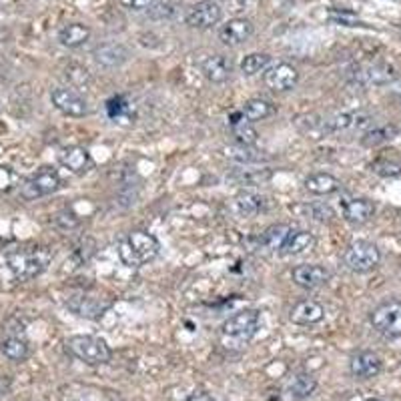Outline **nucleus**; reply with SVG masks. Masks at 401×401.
<instances>
[{
	"label": "nucleus",
	"mask_w": 401,
	"mask_h": 401,
	"mask_svg": "<svg viewBox=\"0 0 401 401\" xmlns=\"http://www.w3.org/2000/svg\"><path fill=\"white\" fill-rule=\"evenodd\" d=\"M325 317V309L323 305L317 301H299L291 309L289 313V319L293 321L295 325H315Z\"/></svg>",
	"instance_id": "obj_19"
},
{
	"label": "nucleus",
	"mask_w": 401,
	"mask_h": 401,
	"mask_svg": "<svg viewBox=\"0 0 401 401\" xmlns=\"http://www.w3.org/2000/svg\"><path fill=\"white\" fill-rule=\"evenodd\" d=\"M159 2L160 0H127V6L128 10H133V13H137V15L146 16Z\"/></svg>",
	"instance_id": "obj_38"
},
{
	"label": "nucleus",
	"mask_w": 401,
	"mask_h": 401,
	"mask_svg": "<svg viewBox=\"0 0 401 401\" xmlns=\"http://www.w3.org/2000/svg\"><path fill=\"white\" fill-rule=\"evenodd\" d=\"M68 309H73L79 317H86V319H100L105 315V311L109 309V303H103L100 299L91 297V295H77L70 297L68 301Z\"/></svg>",
	"instance_id": "obj_17"
},
{
	"label": "nucleus",
	"mask_w": 401,
	"mask_h": 401,
	"mask_svg": "<svg viewBox=\"0 0 401 401\" xmlns=\"http://www.w3.org/2000/svg\"><path fill=\"white\" fill-rule=\"evenodd\" d=\"M398 73L393 70V66L384 63L365 64V66H357L351 73V82L361 84V86H371V84H387L391 80H395Z\"/></svg>",
	"instance_id": "obj_12"
},
{
	"label": "nucleus",
	"mask_w": 401,
	"mask_h": 401,
	"mask_svg": "<svg viewBox=\"0 0 401 401\" xmlns=\"http://www.w3.org/2000/svg\"><path fill=\"white\" fill-rule=\"evenodd\" d=\"M369 319L377 333L387 339H398L401 337V301H387L375 307Z\"/></svg>",
	"instance_id": "obj_6"
},
{
	"label": "nucleus",
	"mask_w": 401,
	"mask_h": 401,
	"mask_svg": "<svg viewBox=\"0 0 401 401\" xmlns=\"http://www.w3.org/2000/svg\"><path fill=\"white\" fill-rule=\"evenodd\" d=\"M329 271L323 265H297L291 271V279L297 287L301 289H317L323 287L329 281Z\"/></svg>",
	"instance_id": "obj_13"
},
{
	"label": "nucleus",
	"mask_w": 401,
	"mask_h": 401,
	"mask_svg": "<svg viewBox=\"0 0 401 401\" xmlns=\"http://www.w3.org/2000/svg\"><path fill=\"white\" fill-rule=\"evenodd\" d=\"M395 135H398V127H393V125H381V127L369 128L368 133L361 137V144H365V146H379V144L391 141Z\"/></svg>",
	"instance_id": "obj_32"
},
{
	"label": "nucleus",
	"mask_w": 401,
	"mask_h": 401,
	"mask_svg": "<svg viewBox=\"0 0 401 401\" xmlns=\"http://www.w3.org/2000/svg\"><path fill=\"white\" fill-rule=\"evenodd\" d=\"M66 351L75 359H79L86 365H105L112 357L111 347L105 339L93 335H73L66 339Z\"/></svg>",
	"instance_id": "obj_4"
},
{
	"label": "nucleus",
	"mask_w": 401,
	"mask_h": 401,
	"mask_svg": "<svg viewBox=\"0 0 401 401\" xmlns=\"http://www.w3.org/2000/svg\"><path fill=\"white\" fill-rule=\"evenodd\" d=\"M225 157L237 165H259L265 162L267 157L257 151L253 146H245V144H235V146H227L225 149Z\"/></svg>",
	"instance_id": "obj_26"
},
{
	"label": "nucleus",
	"mask_w": 401,
	"mask_h": 401,
	"mask_svg": "<svg viewBox=\"0 0 401 401\" xmlns=\"http://www.w3.org/2000/svg\"><path fill=\"white\" fill-rule=\"evenodd\" d=\"M59 159L63 162V167H66L68 171L82 175L86 173L91 167H93V159H91V153L82 146H66L61 151Z\"/></svg>",
	"instance_id": "obj_18"
},
{
	"label": "nucleus",
	"mask_w": 401,
	"mask_h": 401,
	"mask_svg": "<svg viewBox=\"0 0 401 401\" xmlns=\"http://www.w3.org/2000/svg\"><path fill=\"white\" fill-rule=\"evenodd\" d=\"M223 20V8L213 0H199L185 13V22L197 31H209Z\"/></svg>",
	"instance_id": "obj_7"
},
{
	"label": "nucleus",
	"mask_w": 401,
	"mask_h": 401,
	"mask_svg": "<svg viewBox=\"0 0 401 401\" xmlns=\"http://www.w3.org/2000/svg\"><path fill=\"white\" fill-rule=\"evenodd\" d=\"M50 263V251L47 247H22L6 255V265L15 277L27 281L45 271Z\"/></svg>",
	"instance_id": "obj_2"
},
{
	"label": "nucleus",
	"mask_w": 401,
	"mask_h": 401,
	"mask_svg": "<svg viewBox=\"0 0 401 401\" xmlns=\"http://www.w3.org/2000/svg\"><path fill=\"white\" fill-rule=\"evenodd\" d=\"M255 27L249 18H229L225 24L219 27V40L225 47H241L247 40H251Z\"/></svg>",
	"instance_id": "obj_10"
},
{
	"label": "nucleus",
	"mask_w": 401,
	"mask_h": 401,
	"mask_svg": "<svg viewBox=\"0 0 401 401\" xmlns=\"http://www.w3.org/2000/svg\"><path fill=\"white\" fill-rule=\"evenodd\" d=\"M0 351L2 355L6 357V359H10V361H24L27 357H29V343L24 341V339H20V337H8V339H4L2 341V345H0Z\"/></svg>",
	"instance_id": "obj_30"
},
{
	"label": "nucleus",
	"mask_w": 401,
	"mask_h": 401,
	"mask_svg": "<svg viewBox=\"0 0 401 401\" xmlns=\"http://www.w3.org/2000/svg\"><path fill=\"white\" fill-rule=\"evenodd\" d=\"M343 217L353 225L368 223L375 213V205L369 199H347L343 201Z\"/></svg>",
	"instance_id": "obj_20"
},
{
	"label": "nucleus",
	"mask_w": 401,
	"mask_h": 401,
	"mask_svg": "<svg viewBox=\"0 0 401 401\" xmlns=\"http://www.w3.org/2000/svg\"><path fill=\"white\" fill-rule=\"evenodd\" d=\"M199 66H201L203 77L213 84H223L233 73V63L223 54H211L207 59H203Z\"/></svg>",
	"instance_id": "obj_16"
},
{
	"label": "nucleus",
	"mask_w": 401,
	"mask_h": 401,
	"mask_svg": "<svg viewBox=\"0 0 401 401\" xmlns=\"http://www.w3.org/2000/svg\"><path fill=\"white\" fill-rule=\"evenodd\" d=\"M303 187L305 191L313 192V195H333L341 189V181L329 173H313V175L305 176Z\"/></svg>",
	"instance_id": "obj_24"
},
{
	"label": "nucleus",
	"mask_w": 401,
	"mask_h": 401,
	"mask_svg": "<svg viewBox=\"0 0 401 401\" xmlns=\"http://www.w3.org/2000/svg\"><path fill=\"white\" fill-rule=\"evenodd\" d=\"M261 329V315L255 309H243L235 313L233 317L225 321L221 327V337L227 343V347H243L251 343V339L259 333Z\"/></svg>",
	"instance_id": "obj_3"
},
{
	"label": "nucleus",
	"mask_w": 401,
	"mask_h": 401,
	"mask_svg": "<svg viewBox=\"0 0 401 401\" xmlns=\"http://www.w3.org/2000/svg\"><path fill=\"white\" fill-rule=\"evenodd\" d=\"M59 189H61V176H59V173L52 171V169H43V171H38L36 175H32L31 179H27L20 185V195L27 201H34V199L52 195Z\"/></svg>",
	"instance_id": "obj_8"
},
{
	"label": "nucleus",
	"mask_w": 401,
	"mask_h": 401,
	"mask_svg": "<svg viewBox=\"0 0 401 401\" xmlns=\"http://www.w3.org/2000/svg\"><path fill=\"white\" fill-rule=\"evenodd\" d=\"M317 245V239L313 237V233L305 231V229H291L285 245L281 247L283 255H301L305 251H311Z\"/></svg>",
	"instance_id": "obj_22"
},
{
	"label": "nucleus",
	"mask_w": 401,
	"mask_h": 401,
	"mask_svg": "<svg viewBox=\"0 0 401 401\" xmlns=\"http://www.w3.org/2000/svg\"><path fill=\"white\" fill-rule=\"evenodd\" d=\"M317 389V379L311 375V373H297L293 379H291V384H289V395L293 398V400L301 401L307 400L309 395H313V391Z\"/></svg>",
	"instance_id": "obj_27"
},
{
	"label": "nucleus",
	"mask_w": 401,
	"mask_h": 401,
	"mask_svg": "<svg viewBox=\"0 0 401 401\" xmlns=\"http://www.w3.org/2000/svg\"><path fill=\"white\" fill-rule=\"evenodd\" d=\"M231 179H235L239 185H251V187H255V185H263V183H267V181L271 179V171H267V169L239 171V173L231 175Z\"/></svg>",
	"instance_id": "obj_33"
},
{
	"label": "nucleus",
	"mask_w": 401,
	"mask_h": 401,
	"mask_svg": "<svg viewBox=\"0 0 401 401\" xmlns=\"http://www.w3.org/2000/svg\"><path fill=\"white\" fill-rule=\"evenodd\" d=\"M185 401H215V398L211 393H207V391H192Z\"/></svg>",
	"instance_id": "obj_40"
},
{
	"label": "nucleus",
	"mask_w": 401,
	"mask_h": 401,
	"mask_svg": "<svg viewBox=\"0 0 401 401\" xmlns=\"http://www.w3.org/2000/svg\"><path fill=\"white\" fill-rule=\"evenodd\" d=\"M231 133L237 144H245V146H253L259 139V133L251 127V123L247 119L243 121H231Z\"/></svg>",
	"instance_id": "obj_31"
},
{
	"label": "nucleus",
	"mask_w": 401,
	"mask_h": 401,
	"mask_svg": "<svg viewBox=\"0 0 401 401\" xmlns=\"http://www.w3.org/2000/svg\"><path fill=\"white\" fill-rule=\"evenodd\" d=\"M349 369L357 379H371L381 371V357L375 351H357L349 359Z\"/></svg>",
	"instance_id": "obj_15"
},
{
	"label": "nucleus",
	"mask_w": 401,
	"mask_h": 401,
	"mask_svg": "<svg viewBox=\"0 0 401 401\" xmlns=\"http://www.w3.org/2000/svg\"><path fill=\"white\" fill-rule=\"evenodd\" d=\"M91 38V29L82 22H68L59 31V43L64 48H80Z\"/></svg>",
	"instance_id": "obj_23"
},
{
	"label": "nucleus",
	"mask_w": 401,
	"mask_h": 401,
	"mask_svg": "<svg viewBox=\"0 0 401 401\" xmlns=\"http://www.w3.org/2000/svg\"><path fill=\"white\" fill-rule=\"evenodd\" d=\"M263 209H265V199L257 192L241 191L233 199V211L239 215L241 219H251V217L259 215Z\"/></svg>",
	"instance_id": "obj_21"
},
{
	"label": "nucleus",
	"mask_w": 401,
	"mask_h": 401,
	"mask_svg": "<svg viewBox=\"0 0 401 401\" xmlns=\"http://www.w3.org/2000/svg\"><path fill=\"white\" fill-rule=\"evenodd\" d=\"M56 223L61 225L63 229H73V227L79 225V219H77L75 213H68V219H64V213H61V215L56 217Z\"/></svg>",
	"instance_id": "obj_39"
},
{
	"label": "nucleus",
	"mask_w": 401,
	"mask_h": 401,
	"mask_svg": "<svg viewBox=\"0 0 401 401\" xmlns=\"http://www.w3.org/2000/svg\"><path fill=\"white\" fill-rule=\"evenodd\" d=\"M263 80H265L267 89H271L275 93H287L297 84L299 70L293 64L277 63L263 73Z\"/></svg>",
	"instance_id": "obj_9"
},
{
	"label": "nucleus",
	"mask_w": 401,
	"mask_h": 401,
	"mask_svg": "<svg viewBox=\"0 0 401 401\" xmlns=\"http://www.w3.org/2000/svg\"><path fill=\"white\" fill-rule=\"evenodd\" d=\"M305 213L309 215V219L319 221V223H329V221H333V217H335V211L329 207V205H325V203L307 205V207H305Z\"/></svg>",
	"instance_id": "obj_35"
},
{
	"label": "nucleus",
	"mask_w": 401,
	"mask_h": 401,
	"mask_svg": "<svg viewBox=\"0 0 401 401\" xmlns=\"http://www.w3.org/2000/svg\"><path fill=\"white\" fill-rule=\"evenodd\" d=\"M381 261V253L377 245L369 241H355L343 253V265L353 273L373 271Z\"/></svg>",
	"instance_id": "obj_5"
},
{
	"label": "nucleus",
	"mask_w": 401,
	"mask_h": 401,
	"mask_svg": "<svg viewBox=\"0 0 401 401\" xmlns=\"http://www.w3.org/2000/svg\"><path fill=\"white\" fill-rule=\"evenodd\" d=\"M277 112V107L267 98H249L243 107V116L249 123H257V121H265Z\"/></svg>",
	"instance_id": "obj_25"
},
{
	"label": "nucleus",
	"mask_w": 401,
	"mask_h": 401,
	"mask_svg": "<svg viewBox=\"0 0 401 401\" xmlns=\"http://www.w3.org/2000/svg\"><path fill=\"white\" fill-rule=\"evenodd\" d=\"M66 77H68V80H70L75 86H84V84L91 82L89 70L82 68V66H79V64H70V66L66 68Z\"/></svg>",
	"instance_id": "obj_37"
},
{
	"label": "nucleus",
	"mask_w": 401,
	"mask_h": 401,
	"mask_svg": "<svg viewBox=\"0 0 401 401\" xmlns=\"http://www.w3.org/2000/svg\"><path fill=\"white\" fill-rule=\"evenodd\" d=\"M289 233H291V227L285 223H277L267 227L261 235V245L269 251H281V247L285 245Z\"/></svg>",
	"instance_id": "obj_28"
},
{
	"label": "nucleus",
	"mask_w": 401,
	"mask_h": 401,
	"mask_svg": "<svg viewBox=\"0 0 401 401\" xmlns=\"http://www.w3.org/2000/svg\"><path fill=\"white\" fill-rule=\"evenodd\" d=\"M371 171L377 173L379 176H400L401 175V162L395 159H381L371 162Z\"/></svg>",
	"instance_id": "obj_34"
},
{
	"label": "nucleus",
	"mask_w": 401,
	"mask_h": 401,
	"mask_svg": "<svg viewBox=\"0 0 401 401\" xmlns=\"http://www.w3.org/2000/svg\"><path fill=\"white\" fill-rule=\"evenodd\" d=\"M365 401H381V400H365Z\"/></svg>",
	"instance_id": "obj_41"
},
{
	"label": "nucleus",
	"mask_w": 401,
	"mask_h": 401,
	"mask_svg": "<svg viewBox=\"0 0 401 401\" xmlns=\"http://www.w3.org/2000/svg\"><path fill=\"white\" fill-rule=\"evenodd\" d=\"M176 16V6L173 2H167V0H160L159 4L146 15V18L151 20H171Z\"/></svg>",
	"instance_id": "obj_36"
},
{
	"label": "nucleus",
	"mask_w": 401,
	"mask_h": 401,
	"mask_svg": "<svg viewBox=\"0 0 401 401\" xmlns=\"http://www.w3.org/2000/svg\"><path fill=\"white\" fill-rule=\"evenodd\" d=\"M50 100L59 111L66 116H84L89 112V105L82 96L66 86H56L50 93Z\"/></svg>",
	"instance_id": "obj_11"
},
{
	"label": "nucleus",
	"mask_w": 401,
	"mask_h": 401,
	"mask_svg": "<svg viewBox=\"0 0 401 401\" xmlns=\"http://www.w3.org/2000/svg\"><path fill=\"white\" fill-rule=\"evenodd\" d=\"M93 56L105 68H119L128 63L130 50L123 43H103L93 50Z\"/></svg>",
	"instance_id": "obj_14"
},
{
	"label": "nucleus",
	"mask_w": 401,
	"mask_h": 401,
	"mask_svg": "<svg viewBox=\"0 0 401 401\" xmlns=\"http://www.w3.org/2000/svg\"><path fill=\"white\" fill-rule=\"evenodd\" d=\"M159 249L160 245L155 235L135 231L119 245V259L130 269H137L159 255Z\"/></svg>",
	"instance_id": "obj_1"
},
{
	"label": "nucleus",
	"mask_w": 401,
	"mask_h": 401,
	"mask_svg": "<svg viewBox=\"0 0 401 401\" xmlns=\"http://www.w3.org/2000/svg\"><path fill=\"white\" fill-rule=\"evenodd\" d=\"M271 66V56L265 52H251L241 61L239 68L245 77H255L259 73H265Z\"/></svg>",
	"instance_id": "obj_29"
}]
</instances>
